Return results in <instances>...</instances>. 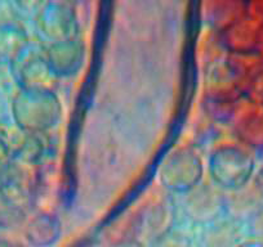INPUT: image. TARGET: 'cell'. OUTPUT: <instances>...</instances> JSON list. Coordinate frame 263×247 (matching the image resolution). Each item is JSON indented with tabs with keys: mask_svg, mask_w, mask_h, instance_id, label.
Listing matches in <instances>:
<instances>
[{
	"mask_svg": "<svg viewBox=\"0 0 263 247\" xmlns=\"http://www.w3.org/2000/svg\"><path fill=\"white\" fill-rule=\"evenodd\" d=\"M203 163L200 157L187 148L172 153L160 169V181L171 192L189 193L200 184Z\"/></svg>",
	"mask_w": 263,
	"mask_h": 247,
	"instance_id": "obj_3",
	"label": "cell"
},
{
	"mask_svg": "<svg viewBox=\"0 0 263 247\" xmlns=\"http://www.w3.org/2000/svg\"><path fill=\"white\" fill-rule=\"evenodd\" d=\"M29 36L21 26L0 24V65L13 67L29 50Z\"/></svg>",
	"mask_w": 263,
	"mask_h": 247,
	"instance_id": "obj_8",
	"label": "cell"
},
{
	"mask_svg": "<svg viewBox=\"0 0 263 247\" xmlns=\"http://www.w3.org/2000/svg\"><path fill=\"white\" fill-rule=\"evenodd\" d=\"M173 220L174 213L172 203L168 200H163L155 203L147 213V216L142 219L140 227L141 233L146 234V237L153 242L159 237L172 232Z\"/></svg>",
	"mask_w": 263,
	"mask_h": 247,
	"instance_id": "obj_10",
	"label": "cell"
},
{
	"mask_svg": "<svg viewBox=\"0 0 263 247\" xmlns=\"http://www.w3.org/2000/svg\"><path fill=\"white\" fill-rule=\"evenodd\" d=\"M43 55L55 76L69 77L82 69L85 49L82 40L75 39L44 47Z\"/></svg>",
	"mask_w": 263,
	"mask_h": 247,
	"instance_id": "obj_7",
	"label": "cell"
},
{
	"mask_svg": "<svg viewBox=\"0 0 263 247\" xmlns=\"http://www.w3.org/2000/svg\"><path fill=\"white\" fill-rule=\"evenodd\" d=\"M62 228L55 216L42 214L32 219L26 228V239L34 247H52L60 241Z\"/></svg>",
	"mask_w": 263,
	"mask_h": 247,
	"instance_id": "obj_9",
	"label": "cell"
},
{
	"mask_svg": "<svg viewBox=\"0 0 263 247\" xmlns=\"http://www.w3.org/2000/svg\"><path fill=\"white\" fill-rule=\"evenodd\" d=\"M223 196L208 184L197 186L186 193L184 211L191 221L197 224H214L226 211Z\"/></svg>",
	"mask_w": 263,
	"mask_h": 247,
	"instance_id": "obj_5",
	"label": "cell"
},
{
	"mask_svg": "<svg viewBox=\"0 0 263 247\" xmlns=\"http://www.w3.org/2000/svg\"><path fill=\"white\" fill-rule=\"evenodd\" d=\"M252 229L255 236L263 239V210H259L257 214H254V220H253Z\"/></svg>",
	"mask_w": 263,
	"mask_h": 247,
	"instance_id": "obj_14",
	"label": "cell"
},
{
	"mask_svg": "<svg viewBox=\"0 0 263 247\" xmlns=\"http://www.w3.org/2000/svg\"><path fill=\"white\" fill-rule=\"evenodd\" d=\"M237 247H263V242L249 241V242H244V243L239 244Z\"/></svg>",
	"mask_w": 263,
	"mask_h": 247,
	"instance_id": "obj_15",
	"label": "cell"
},
{
	"mask_svg": "<svg viewBox=\"0 0 263 247\" xmlns=\"http://www.w3.org/2000/svg\"><path fill=\"white\" fill-rule=\"evenodd\" d=\"M254 170L252 156L241 148L226 146L214 151L209 160V171L214 183L227 191H239L247 186Z\"/></svg>",
	"mask_w": 263,
	"mask_h": 247,
	"instance_id": "obj_2",
	"label": "cell"
},
{
	"mask_svg": "<svg viewBox=\"0 0 263 247\" xmlns=\"http://www.w3.org/2000/svg\"><path fill=\"white\" fill-rule=\"evenodd\" d=\"M16 125L25 134H44L61 118V102L53 90L21 89L12 105Z\"/></svg>",
	"mask_w": 263,
	"mask_h": 247,
	"instance_id": "obj_1",
	"label": "cell"
},
{
	"mask_svg": "<svg viewBox=\"0 0 263 247\" xmlns=\"http://www.w3.org/2000/svg\"><path fill=\"white\" fill-rule=\"evenodd\" d=\"M205 247H237L236 231L229 223L213 224L203 236Z\"/></svg>",
	"mask_w": 263,
	"mask_h": 247,
	"instance_id": "obj_11",
	"label": "cell"
},
{
	"mask_svg": "<svg viewBox=\"0 0 263 247\" xmlns=\"http://www.w3.org/2000/svg\"><path fill=\"white\" fill-rule=\"evenodd\" d=\"M74 247H89V246H84V244H79V246H74Z\"/></svg>",
	"mask_w": 263,
	"mask_h": 247,
	"instance_id": "obj_17",
	"label": "cell"
},
{
	"mask_svg": "<svg viewBox=\"0 0 263 247\" xmlns=\"http://www.w3.org/2000/svg\"><path fill=\"white\" fill-rule=\"evenodd\" d=\"M150 247H192V243L184 234L169 232L151 242Z\"/></svg>",
	"mask_w": 263,
	"mask_h": 247,
	"instance_id": "obj_13",
	"label": "cell"
},
{
	"mask_svg": "<svg viewBox=\"0 0 263 247\" xmlns=\"http://www.w3.org/2000/svg\"><path fill=\"white\" fill-rule=\"evenodd\" d=\"M37 34L44 47L79 39V22L74 8L65 3L52 2L37 13Z\"/></svg>",
	"mask_w": 263,
	"mask_h": 247,
	"instance_id": "obj_4",
	"label": "cell"
},
{
	"mask_svg": "<svg viewBox=\"0 0 263 247\" xmlns=\"http://www.w3.org/2000/svg\"><path fill=\"white\" fill-rule=\"evenodd\" d=\"M14 151H16V146L13 145L8 133L0 129V175L13 161Z\"/></svg>",
	"mask_w": 263,
	"mask_h": 247,
	"instance_id": "obj_12",
	"label": "cell"
},
{
	"mask_svg": "<svg viewBox=\"0 0 263 247\" xmlns=\"http://www.w3.org/2000/svg\"><path fill=\"white\" fill-rule=\"evenodd\" d=\"M12 69L21 89L53 90L57 76L53 74L43 54H30L27 52Z\"/></svg>",
	"mask_w": 263,
	"mask_h": 247,
	"instance_id": "obj_6",
	"label": "cell"
},
{
	"mask_svg": "<svg viewBox=\"0 0 263 247\" xmlns=\"http://www.w3.org/2000/svg\"><path fill=\"white\" fill-rule=\"evenodd\" d=\"M257 188L259 191L260 195H263V170L258 174V178H257Z\"/></svg>",
	"mask_w": 263,
	"mask_h": 247,
	"instance_id": "obj_16",
	"label": "cell"
}]
</instances>
